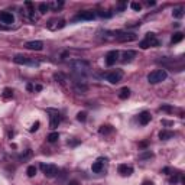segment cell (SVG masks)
<instances>
[{"label": "cell", "mask_w": 185, "mask_h": 185, "mask_svg": "<svg viewBox=\"0 0 185 185\" xmlns=\"http://www.w3.org/2000/svg\"><path fill=\"white\" fill-rule=\"evenodd\" d=\"M70 67L75 74H78L81 77H84L90 73V64L84 60H74L70 62Z\"/></svg>", "instance_id": "cell-1"}, {"label": "cell", "mask_w": 185, "mask_h": 185, "mask_svg": "<svg viewBox=\"0 0 185 185\" xmlns=\"http://www.w3.org/2000/svg\"><path fill=\"white\" fill-rule=\"evenodd\" d=\"M166 77H168V73L165 70H155V71L148 74V81L151 84H159V83L165 81Z\"/></svg>", "instance_id": "cell-2"}, {"label": "cell", "mask_w": 185, "mask_h": 185, "mask_svg": "<svg viewBox=\"0 0 185 185\" xmlns=\"http://www.w3.org/2000/svg\"><path fill=\"white\" fill-rule=\"evenodd\" d=\"M139 46L142 48V49H148V48H155V46H159V41L156 39V35L152 32L146 33L145 39L142 41Z\"/></svg>", "instance_id": "cell-3"}, {"label": "cell", "mask_w": 185, "mask_h": 185, "mask_svg": "<svg viewBox=\"0 0 185 185\" xmlns=\"http://www.w3.org/2000/svg\"><path fill=\"white\" fill-rule=\"evenodd\" d=\"M13 62L15 64H19V65H31V67H39V62L38 61L29 58L23 54H18L13 57Z\"/></svg>", "instance_id": "cell-4"}, {"label": "cell", "mask_w": 185, "mask_h": 185, "mask_svg": "<svg viewBox=\"0 0 185 185\" xmlns=\"http://www.w3.org/2000/svg\"><path fill=\"white\" fill-rule=\"evenodd\" d=\"M116 39L119 42H132L138 39V35L135 32H117L116 33Z\"/></svg>", "instance_id": "cell-5"}, {"label": "cell", "mask_w": 185, "mask_h": 185, "mask_svg": "<svg viewBox=\"0 0 185 185\" xmlns=\"http://www.w3.org/2000/svg\"><path fill=\"white\" fill-rule=\"evenodd\" d=\"M41 169L44 171L46 178H55L58 175V166H55V165H45V164H42Z\"/></svg>", "instance_id": "cell-6"}, {"label": "cell", "mask_w": 185, "mask_h": 185, "mask_svg": "<svg viewBox=\"0 0 185 185\" xmlns=\"http://www.w3.org/2000/svg\"><path fill=\"white\" fill-rule=\"evenodd\" d=\"M48 113L51 114L49 116V126H51V129H57L61 123V114L57 110H48Z\"/></svg>", "instance_id": "cell-7"}, {"label": "cell", "mask_w": 185, "mask_h": 185, "mask_svg": "<svg viewBox=\"0 0 185 185\" xmlns=\"http://www.w3.org/2000/svg\"><path fill=\"white\" fill-rule=\"evenodd\" d=\"M122 77H123V71L122 70H116V71H112L106 75V80L110 83V84H117L122 81Z\"/></svg>", "instance_id": "cell-8"}, {"label": "cell", "mask_w": 185, "mask_h": 185, "mask_svg": "<svg viewBox=\"0 0 185 185\" xmlns=\"http://www.w3.org/2000/svg\"><path fill=\"white\" fill-rule=\"evenodd\" d=\"M119 51L117 49H113V51H109L107 52V55H106V64L109 67H112V65H114L116 64V61L119 60Z\"/></svg>", "instance_id": "cell-9"}, {"label": "cell", "mask_w": 185, "mask_h": 185, "mask_svg": "<svg viewBox=\"0 0 185 185\" xmlns=\"http://www.w3.org/2000/svg\"><path fill=\"white\" fill-rule=\"evenodd\" d=\"M96 18V13L92 12V10H86V12H80L74 20H92Z\"/></svg>", "instance_id": "cell-10"}, {"label": "cell", "mask_w": 185, "mask_h": 185, "mask_svg": "<svg viewBox=\"0 0 185 185\" xmlns=\"http://www.w3.org/2000/svg\"><path fill=\"white\" fill-rule=\"evenodd\" d=\"M0 22L6 23V25H12L15 22V16L12 12H0Z\"/></svg>", "instance_id": "cell-11"}, {"label": "cell", "mask_w": 185, "mask_h": 185, "mask_svg": "<svg viewBox=\"0 0 185 185\" xmlns=\"http://www.w3.org/2000/svg\"><path fill=\"white\" fill-rule=\"evenodd\" d=\"M28 49H32V51H42V48H44V42H41V41H29L25 44Z\"/></svg>", "instance_id": "cell-12"}, {"label": "cell", "mask_w": 185, "mask_h": 185, "mask_svg": "<svg viewBox=\"0 0 185 185\" xmlns=\"http://www.w3.org/2000/svg\"><path fill=\"white\" fill-rule=\"evenodd\" d=\"M136 58V51H125L122 55V62L123 64H129Z\"/></svg>", "instance_id": "cell-13"}, {"label": "cell", "mask_w": 185, "mask_h": 185, "mask_svg": "<svg viewBox=\"0 0 185 185\" xmlns=\"http://www.w3.org/2000/svg\"><path fill=\"white\" fill-rule=\"evenodd\" d=\"M139 123H140V125L142 126H146L148 125V123H149V122H151V120H152V116H151V113L149 112H142V113H139Z\"/></svg>", "instance_id": "cell-14"}, {"label": "cell", "mask_w": 185, "mask_h": 185, "mask_svg": "<svg viewBox=\"0 0 185 185\" xmlns=\"http://www.w3.org/2000/svg\"><path fill=\"white\" fill-rule=\"evenodd\" d=\"M117 171H119V174L122 175V177H130V175L133 174V168L132 166L125 165V164H122V165H119Z\"/></svg>", "instance_id": "cell-15"}, {"label": "cell", "mask_w": 185, "mask_h": 185, "mask_svg": "<svg viewBox=\"0 0 185 185\" xmlns=\"http://www.w3.org/2000/svg\"><path fill=\"white\" fill-rule=\"evenodd\" d=\"M175 136V133L172 132V130H161L159 132V139L161 140H169Z\"/></svg>", "instance_id": "cell-16"}, {"label": "cell", "mask_w": 185, "mask_h": 185, "mask_svg": "<svg viewBox=\"0 0 185 185\" xmlns=\"http://www.w3.org/2000/svg\"><path fill=\"white\" fill-rule=\"evenodd\" d=\"M74 88H75V91L77 92H86L87 90H88L87 84L81 83V81H75V83H74Z\"/></svg>", "instance_id": "cell-17"}, {"label": "cell", "mask_w": 185, "mask_h": 185, "mask_svg": "<svg viewBox=\"0 0 185 185\" xmlns=\"http://www.w3.org/2000/svg\"><path fill=\"white\" fill-rule=\"evenodd\" d=\"M130 97V88L129 87H123L119 91V99L120 100H127Z\"/></svg>", "instance_id": "cell-18"}, {"label": "cell", "mask_w": 185, "mask_h": 185, "mask_svg": "<svg viewBox=\"0 0 185 185\" xmlns=\"http://www.w3.org/2000/svg\"><path fill=\"white\" fill-rule=\"evenodd\" d=\"M103 169H104V166H103V162H100V161L94 162L91 166V171L94 174H100V172H103Z\"/></svg>", "instance_id": "cell-19"}, {"label": "cell", "mask_w": 185, "mask_h": 185, "mask_svg": "<svg viewBox=\"0 0 185 185\" xmlns=\"http://www.w3.org/2000/svg\"><path fill=\"white\" fill-rule=\"evenodd\" d=\"M151 158H153V152L149 151V149H145L143 152L139 155V159H140V161H146V159H151Z\"/></svg>", "instance_id": "cell-20"}, {"label": "cell", "mask_w": 185, "mask_h": 185, "mask_svg": "<svg viewBox=\"0 0 185 185\" xmlns=\"http://www.w3.org/2000/svg\"><path fill=\"white\" fill-rule=\"evenodd\" d=\"M182 39H184V33L182 32H175L174 35H172V38H171V44H178V42H181Z\"/></svg>", "instance_id": "cell-21"}, {"label": "cell", "mask_w": 185, "mask_h": 185, "mask_svg": "<svg viewBox=\"0 0 185 185\" xmlns=\"http://www.w3.org/2000/svg\"><path fill=\"white\" fill-rule=\"evenodd\" d=\"M113 130H114V129H113L110 125H103L99 129V133L100 135H109V133H112Z\"/></svg>", "instance_id": "cell-22"}, {"label": "cell", "mask_w": 185, "mask_h": 185, "mask_svg": "<svg viewBox=\"0 0 185 185\" xmlns=\"http://www.w3.org/2000/svg\"><path fill=\"white\" fill-rule=\"evenodd\" d=\"M172 16H174V18H177V19H181V18L184 16V7H177V9H174Z\"/></svg>", "instance_id": "cell-23"}, {"label": "cell", "mask_w": 185, "mask_h": 185, "mask_svg": "<svg viewBox=\"0 0 185 185\" xmlns=\"http://www.w3.org/2000/svg\"><path fill=\"white\" fill-rule=\"evenodd\" d=\"M48 142H51V143H54V142H57L58 139H60V133L58 132H52V133H49L48 135Z\"/></svg>", "instance_id": "cell-24"}, {"label": "cell", "mask_w": 185, "mask_h": 185, "mask_svg": "<svg viewBox=\"0 0 185 185\" xmlns=\"http://www.w3.org/2000/svg\"><path fill=\"white\" fill-rule=\"evenodd\" d=\"M2 96H3V99H12V97H13V90H12V88H9V87H6V88H5V90H3V94H2Z\"/></svg>", "instance_id": "cell-25"}, {"label": "cell", "mask_w": 185, "mask_h": 185, "mask_svg": "<svg viewBox=\"0 0 185 185\" xmlns=\"http://www.w3.org/2000/svg\"><path fill=\"white\" fill-rule=\"evenodd\" d=\"M26 174H28V177H29V178H33V177L36 175V166H35V165H31V166H28V169H26Z\"/></svg>", "instance_id": "cell-26"}, {"label": "cell", "mask_w": 185, "mask_h": 185, "mask_svg": "<svg viewBox=\"0 0 185 185\" xmlns=\"http://www.w3.org/2000/svg\"><path fill=\"white\" fill-rule=\"evenodd\" d=\"M77 120H78V122H81V123H84V122L87 120V113L86 112L77 113Z\"/></svg>", "instance_id": "cell-27"}, {"label": "cell", "mask_w": 185, "mask_h": 185, "mask_svg": "<svg viewBox=\"0 0 185 185\" xmlns=\"http://www.w3.org/2000/svg\"><path fill=\"white\" fill-rule=\"evenodd\" d=\"M97 15H99L100 18H106V19H109V18H112V16H113V13H112V12H109V10H106V12H104V10L97 12Z\"/></svg>", "instance_id": "cell-28"}, {"label": "cell", "mask_w": 185, "mask_h": 185, "mask_svg": "<svg viewBox=\"0 0 185 185\" xmlns=\"http://www.w3.org/2000/svg\"><path fill=\"white\" fill-rule=\"evenodd\" d=\"M48 9H49V5H48V3H41L39 5V12L42 15H45L46 12H48Z\"/></svg>", "instance_id": "cell-29"}, {"label": "cell", "mask_w": 185, "mask_h": 185, "mask_svg": "<svg viewBox=\"0 0 185 185\" xmlns=\"http://www.w3.org/2000/svg\"><path fill=\"white\" fill-rule=\"evenodd\" d=\"M54 78L57 80V81H60L61 84H64V83H65V81H67V80H65V77H64V75H62V74H61V73L55 74V75H54Z\"/></svg>", "instance_id": "cell-30"}, {"label": "cell", "mask_w": 185, "mask_h": 185, "mask_svg": "<svg viewBox=\"0 0 185 185\" xmlns=\"http://www.w3.org/2000/svg\"><path fill=\"white\" fill-rule=\"evenodd\" d=\"M161 110H162V112H166V113H172L174 112V107L168 106V104H162V106H161Z\"/></svg>", "instance_id": "cell-31"}, {"label": "cell", "mask_w": 185, "mask_h": 185, "mask_svg": "<svg viewBox=\"0 0 185 185\" xmlns=\"http://www.w3.org/2000/svg\"><path fill=\"white\" fill-rule=\"evenodd\" d=\"M179 177H181V174H175V175H174V177L169 179V184H171V185H175L179 181Z\"/></svg>", "instance_id": "cell-32"}, {"label": "cell", "mask_w": 185, "mask_h": 185, "mask_svg": "<svg viewBox=\"0 0 185 185\" xmlns=\"http://www.w3.org/2000/svg\"><path fill=\"white\" fill-rule=\"evenodd\" d=\"M130 7H132L133 10L139 12V10L142 9V5H140V3H138V2H132V3H130Z\"/></svg>", "instance_id": "cell-33"}, {"label": "cell", "mask_w": 185, "mask_h": 185, "mask_svg": "<svg viewBox=\"0 0 185 185\" xmlns=\"http://www.w3.org/2000/svg\"><path fill=\"white\" fill-rule=\"evenodd\" d=\"M31 155H32V151H31V149H28V151H26V152H25V153H22V155H20V156H19V159H20V161H22V159L25 161V159H28V158H29V156H31Z\"/></svg>", "instance_id": "cell-34"}, {"label": "cell", "mask_w": 185, "mask_h": 185, "mask_svg": "<svg viewBox=\"0 0 185 185\" xmlns=\"http://www.w3.org/2000/svg\"><path fill=\"white\" fill-rule=\"evenodd\" d=\"M39 122H35V123H33L32 125V127H31V129H29V132H36V130H38V127H39Z\"/></svg>", "instance_id": "cell-35"}, {"label": "cell", "mask_w": 185, "mask_h": 185, "mask_svg": "<svg viewBox=\"0 0 185 185\" xmlns=\"http://www.w3.org/2000/svg\"><path fill=\"white\" fill-rule=\"evenodd\" d=\"M68 145L70 146H77V145H80V140H68Z\"/></svg>", "instance_id": "cell-36"}, {"label": "cell", "mask_w": 185, "mask_h": 185, "mask_svg": "<svg viewBox=\"0 0 185 185\" xmlns=\"http://www.w3.org/2000/svg\"><path fill=\"white\" fill-rule=\"evenodd\" d=\"M162 125L164 126H172L174 123H172V122H168V120H162Z\"/></svg>", "instance_id": "cell-37"}, {"label": "cell", "mask_w": 185, "mask_h": 185, "mask_svg": "<svg viewBox=\"0 0 185 185\" xmlns=\"http://www.w3.org/2000/svg\"><path fill=\"white\" fill-rule=\"evenodd\" d=\"M68 185H80V182L77 181V179H73V181H70V182H68Z\"/></svg>", "instance_id": "cell-38"}, {"label": "cell", "mask_w": 185, "mask_h": 185, "mask_svg": "<svg viewBox=\"0 0 185 185\" xmlns=\"http://www.w3.org/2000/svg\"><path fill=\"white\" fill-rule=\"evenodd\" d=\"M162 172H164V174H166V175H169L171 169H169V168H164V169H162Z\"/></svg>", "instance_id": "cell-39"}, {"label": "cell", "mask_w": 185, "mask_h": 185, "mask_svg": "<svg viewBox=\"0 0 185 185\" xmlns=\"http://www.w3.org/2000/svg\"><path fill=\"white\" fill-rule=\"evenodd\" d=\"M41 90H42V86H41V84L35 86V91H41Z\"/></svg>", "instance_id": "cell-40"}, {"label": "cell", "mask_w": 185, "mask_h": 185, "mask_svg": "<svg viewBox=\"0 0 185 185\" xmlns=\"http://www.w3.org/2000/svg\"><path fill=\"white\" fill-rule=\"evenodd\" d=\"M142 185H155V184H153L152 181H145V182H143Z\"/></svg>", "instance_id": "cell-41"}, {"label": "cell", "mask_w": 185, "mask_h": 185, "mask_svg": "<svg viewBox=\"0 0 185 185\" xmlns=\"http://www.w3.org/2000/svg\"><path fill=\"white\" fill-rule=\"evenodd\" d=\"M139 146H140V148H146V146H148V142H142Z\"/></svg>", "instance_id": "cell-42"}, {"label": "cell", "mask_w": 185, "mask_h": 185, "mask_svg": "<svg viewBox=\"0 0 185 185\" xmlns=\"http://www.w3.org/2000/svg\"><path fill=\"white\" fill-rule=\"evenodd\" d=\"M28 90H29V91H32L33 90V87H32V84H28V87H26Z\"/></svg>", "instance_id": "cell-43"}]
</instances>
